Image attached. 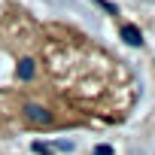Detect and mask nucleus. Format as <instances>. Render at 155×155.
Masks as SVG:
<instances>
[{
	"instance_id": "obj_3",
	"label": "nucleus",
	"mask_w": 155,
	"mask_h": 155,
	"mask_svg": "<svg viewBox=\"0 0 155 155\" xmlns=\"http://www.w3.org/2000/svg\"><path fill=\"white\" fill-rule=\"evenodd\" d=\"M122 34H125V40H128L131 46H140V43H143V40H140V31H137V28H131V25H128Z\"/></svg>"
},
{
	"instance_id": "obj_1",
	"label": "nucleus",
	"mask_w": 155,
	"mask_h": 155,
	"mask_svg": "<svg viewBox=\"0 0 155 155\" xmlns=\"http://www.w3.org/2000/svg\"><path fill=\"white\" fill-rule=\"evenodd\" d=\"M25 119H28L31 125H40V128H49V125L55 122V116H52L46 107H40V104H28V107H25Z\"/></svg>"
},
{
	"instance_id": "obj_4",
	"label": "nucleus",
	"mask_w": 155,
	"mask_h": 155,
	"mask_svg": "<svg viewBox=\"0 0 155 155\" xmlns=\"http://www.w3.org/2000/svg\"><path fill=\"white\" fill-rule=\"evenodd\" d=\"M94 155H113V149H110V146H97V149H94Z\"/></svg>"
},
{
	"instance_id": "obj_2",
	"label": "nucleus",
	"mask_w": 155,
	"mask_h": 155,
	"mask_svg": "<svg viewBox=\"0 0 155 155\" xmlns=\"http://www.w3.org/2000/svg\"><path fill=\"white\" fill-rule=\"evenodd\" d=\"M34 76V61L31 58H21L18 61V79H31Z\"/></svg>"
}]
</instances>
